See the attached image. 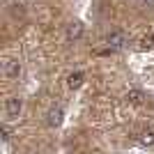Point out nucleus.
Returning <instances> with one entry per match:
<instances>
[{
    "label": "nucleus",
    "mask_w": 154,
    "mask_h": 154,
    "mask_svg": "<svg viewBox=\"0 0 154 154\" xmlns=\"http://www.w3.org/2000/svg\"><path fill=\"white\" fill-rule=\"evenodd\" d=\"M145 2H147V5H149V7H154V0H145Z\"/></svg>",
    "instance_id": "9b49d317"
},
{
    "label": "nucleus",
    "mask_w": 154,
    "mask_h": 154,
    "mask_svg": "<svg viewBox=\"0 0 154 154\" xmlns=\"http://www.w3.org/2000/svg\"><path fill=\"white\" fill-rule=\"evenodd\" d=\"M127 44H129V37L122 30H113L108 37H106V46H108L110 51H120V48H124Z\"/></svg>",
    "instance_id": "f03ea898"
},
{
    "label": "nucleus",
    "mask_w": 154,
    "mask_h": 154,
    "mask_svg": "<svg viewBox=\"0 0 154 154\" xmlns=\"http://www.w3.org/2000/svg\"><path fill=\"white\" fill-rule=\"evenodd\" d=\"M21 71H23V67H21L19 60H7V62L2 64V74H5L7 81H19Z\"/></svg>",
    "instance_id": "20e7f679"
},
{
    "label": "nucleus",
    "mask_w": 154,
    "mask_h": 154,
    "mask_svg": "<svg viewBox=\"0 0 154 154\" xmlns=\"http://www.w3.org/2000/svg\"><path fill=\"white\" fill-rule=\"evenodd\" d=\"M5 110H7V117H9V120H19V115L23 113V99H21V97H9Z\"/></svg>",
    "instance_id": "7ed1b4c3"
},
{
    "label": "nucleus",
    "mask_w": 154,
    "mask_h": 154,
    "mask_svg": "<svg viewBox=\"0 0 154 154\" xmlns=\"http://www.w3.org/2000/svg\"><path fill=\"white\" fill-rule=\"evenodd\" d=\"M9 138H12V129L5 124V127H2V140H9Z\"/></svg>",
    "instance_id": "9d476101"
},
{
    "label": "nucleus",
    "mask_w": 154,
    "mask_h": 154,
    "mask_svg": "<svg viewBox=\"0 0 154 154\" xmlns=\"http://www.w3.org/2000/svg\"><path fill=\"white\" fill-rule=\"evenodd\" d=\"M62 120H64V110H62V106H53L48 113H46V124L48 127H60L62 124Z\"/></svg>",
    "instance_id": "39448f33"
},
{
    "label": "nucleus",
    "mask_w": 154,
    "mask_h": 154,
    "mask_svg": "<svg viewBox=\"0 0 154 154\" xmlns=\"http://www.w3.org/2000/svg\"><path fill=\"white\" fill-rule=\"evenodd\" d=\"M138 143H140L143 147H152V145H154V131H152V129L140 131V134H138Z\"/></svg>",
    "instance_id": "0eeeda50"
},
{
    "label": "nucleus",
    "mask_w": 154,
    "mask_h": 154,
    "mask_svg": "<svg viewBox=\"0 0 154 154\" xmlns=\"http://www.w3.org/2000/svg\"><path fill=\"white\" fill-rule=\"evenodd\" d=\"M140 46L143 48H152L154 46V35H145V37L140 39Z\"/></svg>",
    "instance_id": "1a4fd4ad"
},
{
    "label": "nucleus",
    "mask_w": 154,
    "mask_h": 154,
    "mask_svg": "<svg viewBox=\"0 0 154 154\" xmlns=\"http://www.w3.org/2000/svg\"><path fill=\"white\" fill-rule=\"evenodd\" d=\"M83 81H85L83 71H74V74L67 76V88H69V90H78V88L83 85Z\"/></svg>",
    "instance_id": "423d86ee"
},
{
    "label": "nucleus",
    "mask_w": 154,
    "mask_h": 154,
    "mask_svg": "<svg viewBox=\"0 0 154 154\" xmlns=\"http://www.w3.org/2000/svg\"><path fill=\"white\" fill-rule=\"evenodd\" d=\"M85 35V28L81 21H71L69 26H67V30H64V39L69 42V44H76V42H81Z\"/></svg>",
    "instance_id": "f257e3e1"
},
{
    "label": "nucleus",
    "mask_w": 154,
    "mask_h": 154,
    "mask_svg": "<svg viewBox=\"0 0 154 154\" xmlns=\"http://www.w3.org/2000/svg\"><path fill=\"white\" fill-rule=\"evenodd\" d=\"M124 99H127L129 103H134V106H138V103H143V101H145V94H143L140 90H129Z\"/></svg>",
    "instance_id": "6e6552de"
}]
</instances>
